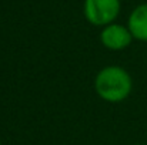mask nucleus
Returning a JSON list of instances; mask_svg holds the SVG:
<instances>
[{
	"label": "nucleus",
	"instance_id": "obj_3",
	"mask_svg": "<svg viewBox=\"0 0 147 145\" xmlns=\"http://www.w3.org/2000/svg\"><path fill=\"white\" fill-rule=\"evenodd\" d=\"M101 43L110 50H121L131 43V33L127 27L120 24H109L100 34Z\"/></svg>",
	"mask_w": 147,
	"mask_h": 145
},
{
	"label": "nucleus",
	"instance_id": "obj_4",
	"mask_svg": "<svg viewBox=\"0 0 147 145\" xmlns=\"http://www.w3.org/2000/svg\"><path fill=\"white\" fill-rule=\"evenodd\" d=\"M133 36V39H137L140 41H147V3L137 6L130 17H129V27H127Z\"/></svg>",
	"mask_w": 147,
	"mask_h": 145
},
{
	"label": "nucleus",
	"instance_id": "obj_1",
	"mask_svg": "<svg viewBox=\"0 0 147 145\" xmlns=\"http://www.w3.org/2000/svg\"><path fill=\"white\" fill-rule=\"evenodd\" d=\"M96 91L103 100L119 102L131 91V78L129 73L120 67H106L96 78Z\"/></svg>",
	"mask_w": 147,
	"mask_h": 145
},
{
	"label": "nucleus",
	"instance_id": "obj_2",
	"mask_svg": "<svg viewBox=\"0 0 147 145\" xmlns=\"http://www.w3.org/2000/svg\"><path fill=\"white\" fill-rule=\"evenodd\" d=\"M120 11V0H84V16L94 26H109Z\"/></svg>",
	"mask_w": 147,
	"mask_h": 145
}]
</instances>
